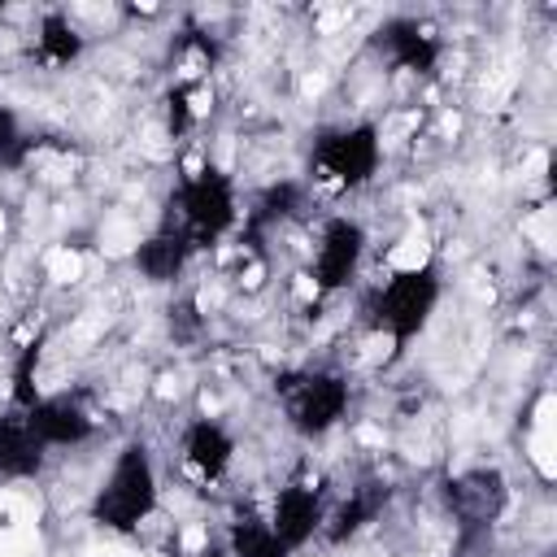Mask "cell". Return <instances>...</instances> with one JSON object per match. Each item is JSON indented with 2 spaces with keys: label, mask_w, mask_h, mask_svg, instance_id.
<instances>
[{
  "label": "cell",
  "mask_w": 557,
  "mask_h": 557,
  "mask_svg": "<svg viewBox=\"0 0 557 557\" xmlns=\"http://www.w3.org/2000/svg\"><path fill=\"white\" fill-rule=\"evenodd\" d=\"M157 509V466L144 444H122L104 483L91 496V522L109 531H135Z\"/></svg>",
  "instance_id": "6da1fadb"
},
{
  "label": "cell",
  "mask_w": 557,
  "mask_h": 557,
  "mask_svg": "<svg viewBox=\"0 0 557 557\" xmlns=\"http://www.w3.org/2000/svg\"><path fill=\"white\" fill-rule=\"evenodd\" d=\"M435 305H440V270L426 261V265H413V270H396L374 292L370 313H374V326L387 331L392 348L405 352V344L426 331Z\"/></svg>",
  "instance_id": "7a4b0ae2"
},
{
  "label": "cell",
  "mask_w": 557,
  "mask_h": 557,
  "mask_svg": "<svg viewBox=\"0 0 557 557\" xmlns=\"http://www.w3.org/2000/svg\"><path fill=\"white\" fill-rule=\"evenodd\" d=\"M174 205H178V222H183L178 231L191 239V248L218 244L235 226V218H239L235 183L218 165H205L191 178H183L178 191H174Z\"/></svg>",
  "instance_id": "3957f363"
},
{
  "label": "cell",
  "mask_w": 557,
  "mask_h": 557,
  "mask_svg": "<svg viewBox=\"0 0 557 557\" xmlns=\"http://www.w3.org/2000/svg\"><path fill=\"white\" fill-rule=\"evenodd\" d=\"M383 144H379V126L374 122H357V126H339V131H322L313 139V174L331 187H366L379 170Z\"/></svg>",
  "instance_id": "277c9868"
},
{
  "label": "cell",
  "mask_w": 557,
  "mask_h": 557,
  "mask_svg": "<svg viewBox=\"0 0 557 557\" xmlns=\"http://www.w3.org/2000/svg\"><path fill=\"white\" fill-rule=\"evenodd\" d=\"M283 405H287V422L300 435H326L344 413H348V379L335 370H313V374H296L278 383Z\"/></svg>",
  "instance_id": "5b68a950"
},
{
  "label": "cell",
  "mask_w": 557,
  "mask_h": 557,
  "mask_svg": "<svg viewBox=\"0 0 557 557\" xmlns=\"http://www.w3.org/2000/svg\"><path fill=\"white\" fill-rule=\"evenodd\" d=\"M366 252V231L352 218H331L318 235V257H313V278L318 292H339L352 283L357 265Z\"/></svg>",
  "instance_id": "8992f818"
},
{
  "label": "cell",
  "mask_w": 557,
  "mask_h": 557,
  "mask_svg": "<svg viewBox=\"0 0 557 557\" xmlns=\"http://www.w3.org/2000/svg\"><path fill=\"white\" fill-rule=\"evenodd\" d=\"M326 522V505H322V492L309 487V483H287L278 487L274 496V509H270V531L278 535V544L287 553L305 548Z\"/></svg>",
  "instance_id": "52a82bcc"
},
{
  "label": "cell",
  "mask_w": 557,
  "mask_h": 557,
  "mask_svg": "<svg viewBox=\"0 0 557 557\" xmlns=\"http://www.w3.org/2000/svg\"><path fill=\"white\" fill-rule=\"evenodd\" d=\"M22 413H26L35 440H39L44 448H74V444L91 440V431H96L91 413H87L78 400H70V396H39V400H35L30 409H22Z\"/></svg>",
  "instance_id": "ba28073f"
},
{
  "label": "cell",
  "mask_w": 557,
  "mask_h": 557,
  "mask_svg": "<svg viewBox=\"0 0 557 557\" xmlns=\"http://www.w3.org/2000/svg\"><path fill=\"white\" fill-rule=\"evenodd\" d=\"M379 48L387 52V61L396 70H409V74H431L440 65V39L413 17L383 22L379 26Z\"/></svg>",
  "instance_id": "9c48e42d"
},
{
  "label": "cell",
  "mask_w": 557,
  "mask_h": 557,
  "mask_svg": "<svg viewBox=\"0 0 557 557\" xmlns=\"http://www.w3.org/2000/svg\"><path fill=\"white\" fill-rule=\"evenodd\" d=\"M183 457H187V466L200 474V479H222L226 470H231V461H235V440H231V431L222 426V422H213V418H200V422H191L187 426V435H183Z\"/></svg>",
  "instance_id": "30bf717a"
},
{
  "label": "cell",
  "mask_w": 557,
  "mask_h": 557,
  "mask_svg": "<svg viewBox=\"0 0 557 557\" xmlns=\"http://www.w3.org/2000/svg\"><path fill=\"white\" fill-rule=\"evenodd\" d=\"M191 261V239L178 231V226H165V231H152L139 248H135V270L148 278V283H174Z\"/></svg>",
  "instance_id": "8fae6325"
},
{
  "label": "cell",
  "mask_w": 557,
  "mask_h": 557,
  "mask_svg": "<svg viewBox=\"0 0 557 557\" xmlns=\"http://www.w3.org/2000/svg\"><path fill=\"white\" fill-rule=\"evenodd\" d=\"M44 470V444L22 409L0 418V479H35Z\"/></svg>",
  "instance_id": "7c38bea8"
},
{
  "label": "cell",
  "mask_w": 557,
  "mask_h": 557,
  "mask_svg": "<svg viewBox=\"0 0 557 557\" xmlns=\"http://www.w3.org/2000/svg\"><path fill=\"white\" fill-rule=\"evenodd\" d=\"M453 500L466 509L470 522H487V518H496L500 505H505V479H500L496 470H474V474H466V479L453 487Z\"/></svg>",
  "instance_id": "4fadbf2b"
},
{
  "label": "cell",
  "mask_w": 557,
  "mask_h": 557,
  "mask_svg": "<svg viewBox=\"0 0 557 557\" xmlns=\"http://www.w3.org/2000/svg\"><path fill=\"white\" fill-rule=\"evenodd\" d=\"M35 52H39V61H48V65H70V61L83 57V35L70 26L65 13H44Z\"/></svg>",
  "instance_id": "5bb4252c"
},
{
  "label": "cell",
  "mask_w": 557,
  "mask_h": 557,
  "mask_svg": "<svg viewBox=\"0 0 557 557\" xmlns=\"http://www.w3.org/2000/svg\"><path fill=\"white\" fill-rule=\"evenodd\" d=\"M226 553L231 557H287L278 535L270 531V518H235L226 531Z\"/></svg>",
  "instance_id": "9a60e30c"
},
{
  "label": "cell",
  "mask_w": 557,
  "mask_h": 557,
  "mask_svg": "<svg viewBox=\"0 0 557 557\" xmlns=\"http://www.w3.org/2000/svg\"><path fill=\"white\" fill-rule=\"evenodd\" d=\"M39 344L44 339H30L22 352H17V366H13V409H30L39 400L35 392V366H39Z\"/></svg>",
  "instance_id": "2e32d148"
},
{
  "label": "cell",
  "mask_w": 557,
  "mask_h": 557,
  "mask_svg": "<svg viewBox=\"0 0 557 557\" xmlns=\"http://www.w3.org/2000/svg\"><path fill=\"white\" fill-rule=\"evenodd\" d=\"M30 152V139L22 135V122L9 104H0V170H17Z\"/></svg>",
  "instance_id": "e0dca14e"
},
{
  "label": "cell",
  "mask_w": 557,
  "mask_h": 557,
  "mask_svg": "<svg viewBox=\"0 0 557 557\" xmlns=\"http://www.w3.org/2000/svg\"><path fill=\"white\" fill-rule=\"evenodd\" d=\"M296 200H300V187H296V183H274V187H265V191L257 196L252 222H257V226L278 222V218H287V213L296 209Z\"/></svg>",
  "instance_id": "ac0fdd59"
},
{
  "label": "cell",
  "mask_w": 557,
  "mask_h": 557,
  "mask_svg": "<svg viewBox=\"0 0 557 557\" xmlns=\"http://www.w3.org/2000/svg\"><path fill=\"white\" fill-rule=\"evenodd\" d=\"M370 513H374V500H352V505H344L339 513H335V527H331V540H344V535H352L361 522H370Z\"/></svg>",
  "instance_id": "d6986e66"
},
{
  "label": "cell",
  "mask_w": 557,
  "mask_h": 557,
  "mask_svg": "<svg viewBox=\"0 0 557 557\" xmlns=\"http://www.w3.org/2000/svg\"><path fill=\"white\" fill-rule=\"evenodd\" d=\"M165 104H170V135H183V131L191 126V87H187V83L174 87Z\"/></svg>",
  "instance_id": "ffe728a7"
},
{
  "label": "cell",
  "mask_w": 557,
  "mask_h": 557,
  "mask_svg": "<svg viewBox=\"0 0 557 557\" xmlns=\"http://www.w3.org/2000/svg\"><path fill=\"white\" fill-rule=\"evenodd\" d=\"M200 557H231V553H226V548H205Z\"/></svg>",
  "instance_id": "44dd1931"
}]
</instances>
